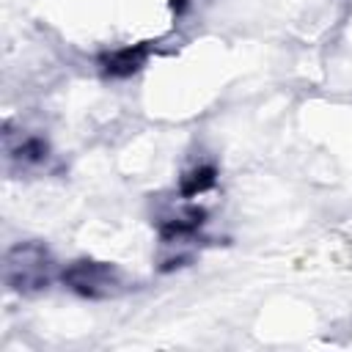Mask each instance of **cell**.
<instances>
[{
  "label": "cell",
  "mask_w": 352,
  "mask_h": 352,
  "mask_svg": "<svg viewBox=\"0 0 352 352\" xmlns=\"http://www.w3.org/2000/svg\"><path fill=\"white\" fill-rule=\"evenodd\" d=\"M55 261L41 242H19L6 253L3 278L11 292L36 294L52 283Z\"/></svg>",
  "instance_id": "cell-1"
},
{
  "label": "cell",
  "mask_w": 352,
  "mask_h": 352,
  "mask_svg": "<svg viewBox=\"0 0 352 352\" xmlns=\"http://www.w3.org/2000/svg\"><path fill=\"white\" fill-rule=\"evenodd\" d=\"M60 280L80 297H91V300H104V297H116L118 292H124V275L118 267L107 264V261H94V258H80L72 261L63 272Z\"/></svg>",
  "instance_id": "cell-2"
},
{
  "label": "cell",
  "mask_w": 352,
  "mask_h": 352,
  "mask_svg": "<svg viewBox=\"0 0 352 352\" xmlns=\"http://www.w3.org/2000/svg\"><path fill=\"white\" fill-rule=\"evenodd\" d=\"M6 160L11 168L25 173L41 170L50 162V146L38 135H14L11 129H6Z\"/></svg>",
  "instance_id": "cell-3"
},
{
  "label": "cell",
  "mask_w": 352,
  "mask_h": 352,
  "mask_svg": "<svg viewBox=\"0 0 352 352\" xmlns=\"http://www.w3.org/2000/svg\"><path fill=\"white\" fill-rule=\"evenodd\" d=\"M143 60H146L143 47H124V50H116V52L104 55L102 66L110 77H129L143 66Z\"/></svg>",
  "instance_id": "cell-4"
},
{
  "label": "cell",
  "mask_w": 352,
  "mask_h": 352,
  "mask_svg": "<svg viewBox=\"0 0 352 352\" xmlns=\"http://www.w3.org/2000/svg\"><path fill=\"white\" fill-rule=\"evenodd\" d=\"M214 182H217V170H214V165H206V162H201V165H195V168H190L182 179H179V192H182V198H195V195H204L206 190H212L214 187Z\"/></svg>",
  "instance_id": "cell-5"
}]
</instances>
